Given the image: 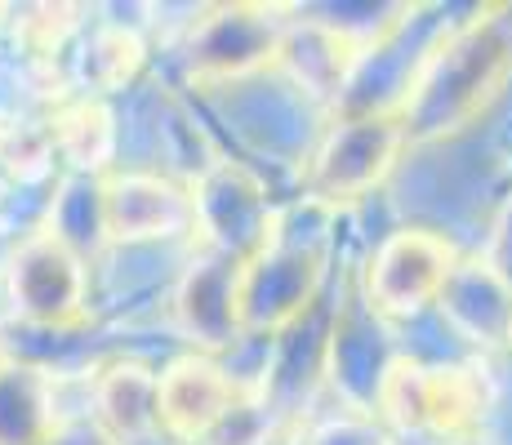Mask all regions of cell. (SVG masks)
Masks as SVG:
<instances>
[{"label": "cell", "mask_w": 512, "mask_h": 445, "mask_svg": "<svg viewBox=\"0 0 512 445\" xmlns=\"http://www.w3.org/2000/svg\"><path fill=\"white\" fill-rule=\"evenodd\" d=\"M9 299L18 316L49 330L85 321V267L54 227L27 236L9 259Z\"/></svg>", "instance_id": "6"}, {"label": "cell", "mask_w": 512, "mask_h": 445, "mask_svg": "<svg viewBox=\"0 0 512 445\" xmlns=\"http://www.w3.org/2000/svg\"><path fill=\"white\" fill-rule=\"evenodd\" d=\"M54 161V138L49 125H14L5 121L0 130V165L18 178H41Z\"/></svg>", "instance_id": "18"}, {"label": "cell", "mask_w": 512, "mask_h": 445, "mask_svg": "<svg viewBox=\"0 0 512 445\" xmlns=\"http://www.w3.org/2000/svg\"><path fill=\"white\" fill-rule=\"evenodd\" d=\"M45 445H112L94 423H76V428H58Z\"/></svg>", "instance_id": "21"}, {"label": "cell", "mask_w": 512, "mask_h": 445, "mask_svg": "<svg viewBox=\"0 0 512 445\" xmlns=\"http://www.w3.org/2000/svg\"><path fill=\"white\" fill-rule=\"evenodd\" d=\"M192 223V196L161 174H116L98 187V227L116 245L161 241Z\"/></svg>", "instance_id": "8"}, {"label": "cell", "mask_w": 512, "mask_h": 445, "mask_svg": "<svg viewBox=\"0 0 512 445\" xmlns=\"http://www.w3.org/2000/svg\"><path fill=\"white\" fill-rule=\"evenodd\" d=\"M5 365H9V356H5V348H0V370H5Z\"/></svg>", "instance_id": "23"}, {"label": "cell", "mask_w": 512, "mask_h": 445, "mask_svg": "<svg viewBox=\"0 0 512 445\" xmlns=\"http://www.w3.org/2000/svg\"><path fill=\"white\" fill-rule=\"evenodd\" d=\"M272 428H277V410L268 405L263 388H236L232 405L196 445H268Z\"/></svg>", "instance_id": "17"}, {"label": "cell", "mask_w": 512, "mask_h": 445, "mask_svg": "<svg viewBox=\"0 0 512 445\" xmlns=\"http://www.w3.org/2000/svg\"><path fill=\"white\" fill-rule=\"evenodd\" d=\"M459 254L446 236L406 227L392 232L388 241L374 250L366 267V294L383 316H419L428 303H437L446 276L455 272Z\"/></svg>", "instance_id": "5"}, {"label": "cell", "mask_w": 512, "mask_h": 445, "mask_svg": "<svg viewBox=\"0 0 512 445\" xmlns=\"http://www.w3.org/2000/svg\"><path fill=\"white\" fill-rule=\"evenodd\" d=\"M236 290H241V254L210 245L187 263L179 290H174V321L183 339L196 348H228L241 334V312H236Z\"/></svg>", "instance_id": "9"}, {"label": "cell", "mask_w": 512, "mask_h": 445, "mask_svg": "<svg viewBox=\"0 0 512 445\" xmlns=\"http://www.w3.org/2000/svg\"><path fill=\"white\" fill-rule=\"evenodd\" d=\"M486 259V267L499 276V281L512 290V196L504 201V210H499L495 219V232H490V250L481 254Z\"/></svg>", "instance_id": "20"}, {"label": "cell", "mask_w": 512, "mask_h": 445, "mask_svg": "<svg viewBox=\"0 0 512 445\" xmlns=\"http://www.w3.org/2000/svg\"><path fill=\"white\" fill-rule=\"evenodd\" d=\"M326 267V245L308 236L285 232V214L272 210L268 232L241 259V290H236V312L241 330H281L312 303Z\"/></svg>", "instance_id": "3"}, {"label": "cell", "mask_w": 512, "mask_h": 445, "mask_svg": "<svg viewBox=\"0 0 512 445\" xmlns=\"http://www.w3.org/2000/svg\"><path fill=\"white\" fill-rule=\"evenodd\" d=\"M401 147H406V134H401V121L392 112H370L334 125L312 156L308 174H303L308 205L334 210V205L361 201L392 174Z\"/></svg>", "instance_id": "4"}, {"label": "cell", "mask_w": 512, "mask_h": 445, "mask_svg": "<svg viewBox=\"0 0 512 445\" xmlns=\"http://www.w3.org/2000/svg\"><path fill=\"white\" fill-rule=\"evenodd\" d=\"M299 445H388L383 432L374 428L370 419H357V414H343V419H330L321 428H312Z\"/></svg>", "instance_id": "19"}, {"label": "cell", "mask_w": 512, "mask_h": 445, "mask_svg": "<svg viewBox=\"0 0 512 445\" xmlns=\"http://www.w3.org/2000/svg\"><path fill=\"white\" fill-rule=\"evenodd\" d=\"M139 67H143V41L130 27H98L81 54V76L98 94L130 85L139 76Z\"/></svg>", "instance_id": "16"}, {"label": "cell", "mask_w": 512, "mask_h": 445, "mask_svg": "<svg viewBox=\"0 0 512 445\" xmlns=\"http://www.w3.org/2000/svg\"><path fill=\"white\" fill-rule=\"evenodd\" d=\"M49 138H54V152L85 174L107 170V161H112V152H116V125H112V112H107L103 98L67 103L63 112L54 116V125H49Z\"/></svg>", "instance_id": "15"}, {"label": "cell", "mask_w": 512, "mask_h": 445, "mask_svg": "<svg viewBox=\"0 0 512 445\" xmlns=\"http://www.w3.org/2000/svg\"><path fill=\"white\" fill-rule=\"evenodd\" d=\"M58 428L49 374L9 361L0 370V445H45Z\"/></svg>", "instance_id": "13"}, {"label": "cell", "mask_w": 512, "mask_h": 445, "mask_svg": "<svg viewBox=\"0 0 512 445\" xmlns=\"http://www.w3.org/2000/svg\"><path fill=\"white\" fill-rule=\"evenodd\" d=\"M94 428L112 445H139L156 428V374L139 361H116L94 383Z\"/></svg>", "instance_id": "11"}, {"label": "cell", "mask_w": 512, "mask_h": 445, "mask_svg": "<svg viewBox=\"0 0 512 445\" xmlns=\"http://www.w3.org/2000/svg\"><path fill=\"white\" fill-rule=\"evenodd\" d=\"M512 81V5H490L450 27L423 54L397 103L406 143H432L468 130Z\"/></svg>", "instance_id": "1"}, {"label": "cell", "mask_w": 512, "mask_h": 445, "mask_svg": "<svg viewBox=\"0 0 512 445\" xmlns=\"http://www.w3.org/2000/svg\"><path fill=\"white\" fill-rule=\"evenodd\" d=\"M281 23L263 5H228L214 9L187 45V67L196 81H232L254 67L272 63L281 49Z\"/></svg>", "instance_id": "7"}, {"label": "cell", "mask_w": 512, "mask_h": 445, "mask_svg": "<svg viewBox=\"0 0 512 445\" xmlns=\"http://www.w3.org/2000/svg\"><path fill=\"white\" fill-rule=\"evenodd\" d=\"M277 58L294 72V81L308 85L312 94H334L352 76V63L361 54L343 32L312 23V27H299V32H285Z\"/></svg>", "instance_id": "14"}, {"label": "cell", "mask_w": 512, "mask_h": 445, "mask_svg": "<svg viewBox=\"0 0 512 445\" xmlns=\"http://www.w3.org/2000/svg\"><path fill=\"white\" fill-rule=\"evenodd\" d=\"M486 405L490 388L472 365H423L397 356L379 379V410L397 432L468 441L486 419Z\"/></svg>", "instance_id": "2"}, {"label": "cell", "mask_w": 512, "mask_h": 445, "mask_svg": "<svg viewBox=\"0 0 512 445\" xmlns=\"http://www.w3.org/2000/svg\"><path fill=\"white\" fill-rule=\"evenodd\" d=\"M437 303L464 339L486 343L490 348V343H499L508 330L512 290L490 272L486 259H459L455 272H450L446 285H441Z\"/></svg>", "instance_id": "12"}, {"label": "cell", "mask_w": 512, "mask_h": 445, "mask_svg": "<svg viewBox=\"0 0 512 445\" xmlns=\"http://www.w3.org/2000/svg\"><path fill=\"white\" fill-rule=\"evenodd\" d=\"M236 388L241 383H232L219 361H210L205 352H187L156 374V428L196 445L232 405Z\"/></svg>", "instance_id": "10"}, {"label": "cell", "mask_w": 512, "mask_h": 445, "mask_svg": "<svg viewBox=\"0 0 512 445\" xmlns=\"http://www.w3.org/2000/svg\"><path fill=\"white\" fill-rule=\"evenodd\" d=\"M504 343L512 348V312H508V330H504Z\"/></svg>", "instance_id": "22"}]
</instances>
